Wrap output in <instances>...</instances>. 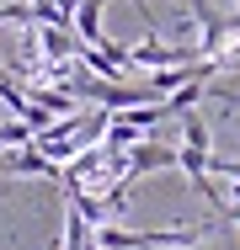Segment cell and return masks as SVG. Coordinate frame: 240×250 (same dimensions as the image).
<instances>
[{"label": "cell", "instance_id": "6da1fadb", "mask_svg": "<svg viewBox=\"0 0 240 250\" xmlns=\"http://www.w3.org/2000/svg\"><path fill=\"white\" fill-rule=\"evenodd\" d=\"M197 240H203V229H118V224L96 229L101 250H192Z\"/></svg>", "mask_w": 240, "mask_h": 250}, {"label": "cell", "instance_id": "277c9868", "mask_svg": "<svg viewBox=\"0 0 240 250\" xmlns=\"http://www.w3.org/2000/svg\"><path fill=\"white\" fill-rule=\"evenodd\" d=\"M187 5H192V21H197L203 32H214V27H230V21H224V16H219L208 0H187Z\"/></svg>", "mask_w": 240, "mask_h": 250}, {"label": "cell", "instance_id": "8992f818", "mask_svg": "<svg viewBox=\"0 0 240 250\" xmlns=\"http://www.w3.org/2000/svg\"><path fill=\"white\" fill-rule=\"evenodd\" d=\"M235 5H240V0H235Z\"/></svg>", "mask_w": 240, "mask_h": 250}, {"label": "cell", "instance_id": "3957f363", "mask_svg": "<svg viewBox=\"0 0 240 250\" xmlns=\"http://www.w3.org/2000/svg\"><path fill=\"white\" fill-rule=\"evenodd\" d=\"M27 144H38V133L16 117V123H0V149H27Z\"/></svg>", "mask_w": 240, "mask_h": 250}, {"label": "cell", "instance_id": "7a4b0ae2", "mask_svg": "<svg viewBox=\"0 0 240 250\" xmlns=\"http://www.w3.org/2000/svg\"><path fill=\"white\" fill-rule=\"evenodd\" d=\"M123 160H128V170H123V176H128V181H139V176H149V170H171V165H176V149H171V144H149V139H139Z\"/></svg>", "mask_w": 240, "mask_h": 250}, {"label": "cell", "instance_id": "5b68a950", "mask_svg": "<svg viewBox=\"0 0 240 250\" xmlns=\"http://www.w3.org/2000/svg\"><path fill=\"white\" fill-rule=\"evenodd\" d=\"M230 208H240V181H230Z\"/></svg>", "mask_w": 240, "mask_h": 250}]
</instances>
